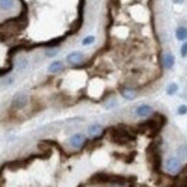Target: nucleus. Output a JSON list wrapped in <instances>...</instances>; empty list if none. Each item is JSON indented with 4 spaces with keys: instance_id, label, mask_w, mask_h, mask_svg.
Returning a JSON list of instances; mask_svg holds the SVG:
<instances>
[{
    "instance_id": "17",
    "label": "nucleus",
    "mask_w": 187,
    "mask_h": 187,
    "mask_svg": "<svg viewBox=\"0 0 187 187\" xmlns=\"http://www.w3.org/2000/svg\"><path fill=\"white\" fill-rule=\"evenodd\" d=\"M178 84L177 83H171L168 85V87H166V94L168 95H173V94H176L178 92Z\"/></svg>"
},
{
    "instance_id": "20",
    "label": "nucleus",
    "mask_w": 187,
    "mask_h": 187,
    "mask_svg": "<svg viewBox=\"0 0 187 187\" xmlns=\"http://www.w3.org/2000/svg\"><path fill=\"white\" fill-rule=\"evenodd\" d=\"M180 55H182V57L187 56V40L182 45V48H180Z\"/></svg>"
},
{
    "instance_id": "26",
    "label": "nucleus",
    "mask_w": 187,
    "mask_h": 187,
    "mask_svg": "<svg viewBox=\"0 0 187 187\" xmlns=\"http://www.w3.org/2000/svg\"><path fill=\"white\" fill-rule=\"evenodd\" d=\"M111 187H124V186H123V185H120V184H114Z\"/></svg>"
},
{
    "instance_id": "13",
    "label": "nucleus",
    "mask_w": 187,
    "mask_h": 187,
    "mask_svg": "<svg viewBox=\"0 0 187 187\" xmlns=\"http://www.w3.org/2000/svg\"><path fill=\"white\" fill-rule=\"evenodd\" d=\"M42 141H44V142H46L47 145H49L51 147H55V148H56L57 151H60V154H61V155H62L64 158H67V157H68V154L66 153V151L63 149V147L60 145L57 141H55V140H42Z\"/></svg>"
},
{
    "instance_id": "4",
    "label": "nucleus",
    "mask_w": 187,
    "mask_h": 187,
    "mask_svg": "<svg viewBox=\"0 0 187 187\" xmlns=\"http://www.w3.org/2000/svg\"><path fill=\"white\" fill-rule=\"evenodd\" d=\"M173 187H187V164L182 166L176 177H173Z\"/></svg>"
},
{
    "instance_id": "9",
    "label": "nucleus",
    "mask_w": 187,
    "mask_h": 187,
    "mask_svg": "<svg viewBox=\"0 0 187 187\" xmlns=\"http://www.w3.org/2000/svg\"><path fill=\"white\" fill-rule=\"evenodd\" d=\"M175 61H176V59L171 53H165L162 56V66L165 69H171L175 66Z\"/></svg>"
},
{
    "instance_id": "8",
    "label": "nucleus",
    "mask_w": 187,
    "mask_h": 187,
    "mask_svg": "<svg viewBox=\"0 0 187 187\" xmlns=\"http://www.w3.org/2000/svg\"><path fill=\"white\" fill-rule=\"evenodd\" d=\"M85 141H86V138L82 133H76L73 137H70V139H69V142H70V145L73 146V148H80V147H83Z\"/></svg>"
},
{
    "instance_id": "21",
    "label": "nucleus",
    "mask_w": 187,
    "mask_h": 187,
    "mask_svg": "<svg viewBox=\"0 0 187 187\" xmlns=\"http://www.w3.org/2000/svg\"><path fill=\"white\" fill-rule=\"evenodd\" d=\"M57 53H59V52H57L56 48H49V49H48V51H47L45 54H46L47 57H53V56H55Z\"/></svg>"
},
{
    "instance_id": "3",
    "label": "nucleus",
    "mask_w": 187,
    "mask_h": 187,
    "mask_svg": "<svg viewBox=\"0 0 187 187\" xmlns=\"http://www.w3.org/2000/svg\"><path fill=\"white\" fill-rule=\"evenodd\" d=\"M28 101H29V97L25 93L20 92V93L15 94L13 100H12V104H11L12 109L15 110V111L16 110L23 109L26 104H28Z\"/></svg>"
},
{
    "instance_id": "6",
    "label": "nucleus",
    "mask_w": 187,
    "mask_h": 187,
    "mask_svg": "<svg viewBox=\"0 0 187 187\" xmlns=\"http://www.w3.org/2000/svg\"><path fill=\"white\" fill-rule=\"evenodd\" d=\"M165 169L170 173H176L180 169V161L177 157H169L165 162Z\"/></svg>"
},
{
    "instance_id": "14",
    "label": "nucleus",
    "mask_w": 187,
    "mask_h": 187,
    "mask_svg": "<svg viewBox=\"0 0 187 187\" xmlns=\"http://www.w3.org/2000/svg\"><path fill=\"white\" fill-rule=\"evenodd\" d=\"M176 37L178 40L185 42L187 39V28H185V26H179L176 30Z\"/></svg>"
},
{
    "instance_id": "15",
    "label": "nucleus",
    "mask_w": 187,
    "mask_h": 187,
    "mask_svg": "<svg viewBox=\"0 0 187 187\" xmlns=\"http://www.w3.org/2000/svg\"><path fill=\"white\" fill-rule=\"evenodd\" d=\"M177 154L182 160H187V144L179 146L177 149Z\"/></svg>"
},
{
    "instance_id": "2",
    "label": "nucleus",
    "mask_w": 187,
    "mask_h": 187,
    "mask_svg": "<svg viewBox=\"0 0 187 187\" xmlns=\"http://www.w3.org/2000/svg\"><path fill=\"white\" fill-rule=\"evenodd\" d=\"M104 132L109 134V140L111 142L116 144V145L124 146L130 144V142L135 141V135L130 133V132H127L124 129H122L121 126L108 127L107 130H104Z\"/></svg>"
},
{
    "instance_id": "18",
    "label": "nucleus",
    "mask_w": 187,
    "mask_h": 187,
    "mask_svg": "<svg viewBox=\"0 0 187 187\" xmlns=\"http://www.w3.org/2000/svg\"><path fill=\"white\" fill-rule=\"evenodd\" d=\"M16 69L17 70H24L26 67H28V61H26V59L24 57H21L20 60H17L16 61Z\"/></svg>"
},
{
    "instance_id": "10",
    "label": "nucleus",
    "mask_w": 187,
    "mask_h": 187,
    "mask_svg": "<svg viewBox=\"0 0 187 187\" xmlns=\"http://www.w3.org/2000/svg\"><path fill=\"white\" fill-rule=\"evenodd\" d=\"M135 114L140 117H147L151 114H153V108L149 104H141L135 109Z\"/></svg>"
},
{
    "instance_id": "27",
    "label": "nucleus",
    "mask_w": 187,
    "mask_h": 187,
    "mask_svg": "<svg viewBox=\"0 0 187 187\" xmlns=\"http://www.w3.org/2000/svg\"><path fill=\"white\" fill-rule=\"evenodd\" d=\"M77 187H84V184H80L79 186H77Z\"/></svg>"
},
{
    "instance_id": "23",
    "label": "nucleus",
    "mask_w": 187,
    "mask_h": 187,
    "mask_svg": "<svg viewBox=\"0 0 187 187\" xmlns=\"http://www.w3.org/2000/svg\"><path fill=\"white\" fill-rule=\"evenodd\" d=\"M5 186V178L2 177V173H0V187Z\"/></svg>"
},
{
    "instance_id": "16",
    "label": "nucleus",
    "mask_w": 187,
    "mask_h": 187,
    "mask_svg": "<svg viewBox=\"0 0 187 187\" xmlns=\"http://www.w3.org/2000/svg\"><path fill=\"white\" fill-rule=\"evenodd\" d=\"M14 6V0H0V8L4 11H8Z\"/></svg>"
},
{
    "instance_id": "12",
    "label": "nucleus",
    "mask_w": 187,
    "mask_h": 187,
    "mask_svg": "<svg viewBox=\"0 0 187 187\" xmlns=\"http://www.w3.org/2000/svg\"><path fill=\"white\" fill-rule=\"evenodd\" d=\"M102 132H104V129H102V126L99 124L91 125L87 129V133L90 135H92V137H99Z\"/></svg>"
},
{
    "instance_id": "22",
    "label": "nucleus",
    "mask_w": 187,
    "mask_h": 187,
    "mask_svg": "<svg viewBox=\"0 0 187 187\" xmlns=\"http://www.w3.org/2000/svg\"><path fill=\"white\" fill-rule=\"evenodd\" d=\"M178 114H179V115L187 114V106H185V104H182V106H179V107H178Z\"/></svg>"
},
{
    "instance_id": "11",
    "label": "nucleus",
    "mask_w": 187,
    "mask_h": 187,
    "mask_svg": "<svg viewBox=\"0 0 187 187\" xmlns=\"http://www.w3.org/2000/svg\"><path fill=\"white\" fill-rule=\"evenodd\" d=\"M64 69V64H63L62 61H60V60H56V61H53L49 66H48V71L52 73H60L61 70Z\"/></svg>"
},
{
    "instance_id": "7",
    "label": "nucleus",
    "mask_w": 187,
    "mask_h": 187,
    "mask_svg": "<svg viewBox=\"0 0 187 187\" xmlns=\"http://www.w3.org/2000/svg\"><path fill=\"white\" fill-rule=\"evenodd\" d=\"M120 93L124 99L134 100L138 95V91L133 87H130V86H123L120 88Z\"/></svg>"
},
{
    "instance_id": "1",
    "label": "nucleus",
    "mask_w": 187,
    "mask_h": 187,
    "mask_svg": "<svg viewBox=\"0 0 187 187\" xmlns=\"http://www.w3.org/2000/svg\"><path fill=\"white\" fill-rule=\"evenodd\" d=\"M137 177H125L122 175H114V173H104V172H98L91 176L88 179V182L91 185H99V184H120L124 185L126 182H135Z\"/></svg>"
},
{
    "instance_id": "19",
    "label": "nucleus",
    "mask_w": 187,
    "mask_h": 187,
    "mask_svg": "<svg viewBox=\"0 0 187 187\" xmlns=\"http://www.w3.org/2000/svg\"><path fill=\"white\" fill-rule=\"evenodd\" d=\"M95 42V37L94 36H86L82 40V45L83 46H88V45H92Z\"/></svg>"
},
{
    "instance_id": "25",
    "label": "nucleus",
    "mask_w": 187,
    "mask_h": 187,
    "mask_svg": "<svg viewBox=\"0 0 187 187\" xmlns=\"http://www.w3.org/2000/svg\"><path fill=\"white\" fill-rule=\"evenodd\" d=\"M175 4H182L184 2V0H172Z\"/></svg>"
},
{
    "instance_id": "24",
    "label": "nucleus",
    "mask_w": 187,
    "mask_h": 187,
    "mask_svg": "<svg viewBox=\"0 0 187 187\" xmlns=\"http://www.w3.org/2000/svg\"><path fill=\"white\" fill-rule=\"evenodd\" d=\"M129 187H141V186H138L135 182H130V184H129Z\"/></svg>"
},
{
    "instance_id": "5",
    "label": "nucleus",
    "mask_w": 187,
    "mask_h": 187,
    "mask_svg": "<svg viewBox=\"0 0 187 187\" xmlns=\"http://www.w3.org/2000/svg\"><path fill=\"white\" fill-rule=\"evenodd\" d=\"M85 59V54L80 51H75V52H71L70 54H68L66 60H67L68 63L70 64H79L82 63Z\"/></svg>"
}]
</instances>
